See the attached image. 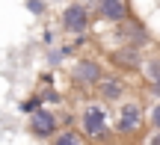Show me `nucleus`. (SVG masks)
<instances>
[{"label":"nucleus","instance_id":"9b49d317","mask_svg":"<svg viewBox=\"0 0 160 145\" xmlns=\"http://www.w3.org/2000/svg\"><path fill=\"white\" fill-rule=\"evenodd\" d=\"M48 145H86V139L80 136L77 128H59V133L53 136Z\"/></svg>","mask_w":160,"mask_h":145},{"label":"nucleus","instance_id":"f257e3e1","mask_svg":"<svg viewBox=\"0 0 160 145\" xmlns=\"http://www.w3.org/2000/svg\"><path fill=\"white\" fill-rule=\"evenodd\" d=\"M77 130L89 145H113V113L107 104H101L98 98H86L83 107L77 110Z\"/></svg>","mask_w":160,"mask_h":145},{"label":"nucleus","instance_id":"a211bd4d","mask_svg":"<svg viewBox=\"0 0 160 145\" xmlns=\"http://www.w3.org/2000/svg\"><path fill=\"white\" fill-rule=\"evenodd\" d=\"M42 41H45V47H57V41H59V33H57L53 27L42 30Z\"/></svg>","mask_w":160,"mask_h":145},{"label":"nucleus","instance_id":"6ab92c4d","mask_svg":"<svg viewBox=\"0 0 160 145\" xmlns=\"http://www.w3.org/2000/svg\"><path fill=\"white\" fill-rule=\"evenodd\" d=\"M39 83H42V89H51V86H57V74H53V71H45V74L39 77Z\"/></svg>","mask_w":160,"mask_h":145},{"label":"nucleus","instance_id":"f03ea898","mask_svg":"<svg viewBox=\"0 0 160 145\" xmlns=\"http://www.w3.org/2000/svg\"><path fill=\"white\" fill-rule=\"evenodd\" d=\"M148 128V107L139 95L125 98L113 107V133L116 139H139Z\"/></svg>","mask_w":160,"mask_h":145},{"label":"nucleus","instance_id":"412c9836","mask_svg":"<svg viewBox=\"0 0 160 145\" xmlns=\"http://www.w3.org/2000/svg\"><path fill=\"white\" fill-rule=\"evenodd\" d=\"M51 3H65V0H51Z\"/></svg>","mask_w":160,"mask_h":145},{"label":"nucleus","instance_id":"6e6552de","mask_svg":"<svg viewBox=\"0 0 160 145\" xmlns=\"http://www.w3.org/2000/svg\"><path fill=\"white\" fill-rule=\"evenodd\" d=\"M128 95H131V83H128V77L119 74V71H107L104 80L98 83V89H95V98L101 101V104H107V107L122 104Z\"/></svg>","mask_w":160,"mask_h":145},{"label":"nucleus","instance_id":"0eeeda50","mask_svg":"<svg viewBox=\"0 0 160 145\" xmlns=\"http://www.w3.org/2000/svg\"><path fill=\"white\" fill-rule=\"evenodd\" d=\"M104 59H107V65H110L113 71H119V74L128 77V74L142 71L145 51H137V47H128V45H113V47H107Z\"/></svg>","mask_w":160,"mask_h":145},{"label":"nucleus","instance_id":"423d86ee","mask_svg":"<svg viewBox=\"0 0 160 145\" xmlns=\"http://www.w3.org/2000/svg\"><path fill=\"white\" fill-rule=\"evenodd\" d=\"M92 9V21L107 24V27H119L122 21L133 15L131 0H86Z\"/></svg>","mask_w":160,"mask_h":145},{"label":"nucleus","instance_id":"39448f33","mask_svg":"<svg viewBox=\"0 0 160 145\" xmlns=\"http://www.w3.org/2000/svg\"><path fill=\"white\" fill-rule=\"evenodd\" d=\"M113 39H116V45H128V47H137V51L154 47V33L145 24V18H139V15H131L119 27H113Z\"/></svg>","mask_w":160,"mask_h":145},{"label":"nucleus","instance_id":"ddd939ff","mask_svg":"<svg viewBox=\"0 0 160 145\" xmlns=\"http://www.w3.org/2000/svg\"><path fill=\"white\" fill-rule=\"evenodd\" d=\"M45 62H48V68H62V65H65V53H62V47H48V51H45Z\"/></svg>","mask_w":160,"mask_h":145},{"label":"nucleus","instance_id":"20e7f679","mask_svg":"<svg viewBox=\"0 0 160 145\" xmlns=\"http://www.w3.org/2000/svg\"><path fill=\"white\" fill-rule=\"evenodd\" d=\"M92 30V9L86 0H71V3L62 6L59 12V36H68V39H77V36H89Z\"/></svg>","mask_w":160,"mask_h":145},{"label":"nucleus","instance_id":"dca6fc26","mask_svg":"<svg viewBox=\"0 0 160 145\" xmlns=\"http://www.w3.org/2000/svg\"><path fill=\"white\" fill-rule=\"evenodd\" d=\"M148 130H160V101L148 104Z\"/></svg>","mask_w":160,"mask_h":145},{"label":"nucleus","instance_id":"f8f14e48","mask_svg":"<svg viewBox=\"0 0 160 145\" xmlns=\"http://www.w3.org/2000/svg\"><path fill=\"white\" fill-rule=\"evenodd\" d=\"M42 98H39V92H33V95H27V98L18 104V113H24V116H33V113H39L42 110Z\"/></svg>","mask_w":160,"mask_h":145},{"label":"nucleus","instance_id":"9d476101","mask_svg":"<svg viewBox=\"0 0 160 145\" xmlns=\"http://www.w3.org/2000/svg\"><path fill=\"white\" fill-rule=\"evenodd\" d=\"M139 74H142V86L160 80V51L145 53V62H142V71H139Z\"/></svg>","mask_w":160,"mask_h":145},{"label":"nucleus","instance_id":"7ed1b4c3","mask_svg":"<svg viewBox=\"0 0 160 145\" xmlns=\"http://www.w3.org/2000/svg\"><path fill=\"white\" fill-rule=\"evenodd\" d=\"M104 74H107V68H104V62L95 56V53H80V56L71 59V65H68V80H71V86L80 89V92H86V95H95V89H98V83L104 80Z\"/></svg>","mask_w":160,"mask_h":145},{"label":"nucleus","instance_id":"2eb2a0df","mask_svg":"<svg viewBox=\"0 0 160 145\" xmlns=\"http://www.w3.org/2000/svg\"><path fill=\"white\" fill-rule=\"evenodd\" d=\"M24 9L36 18H45L48 15V0H24Z\"/></svg>","mask_w":160,"mask_h":145},{"label":"nucleus","instance_id":"f3484780","mask_svg":"<svg viewBox=\"0 0 160 145\" xmlns=\"http://www.w3.org/2000/svg\"><path fill=\"white\" fill-rule=\"evenodd\" d=\"M59 113V128H77V113L74 110H57Z\"/></svg>","mask_w":160,"mask_h":145},{"label":"nucleus","instance_id":"1a4fd4ad","mask_svg":"<svg viewBox=\"0 0 160 145\" xmlns=\"http://www.w3.org/2000/svg\"><path fill=\"white\" fill-rule=\"evenodd\" d=\"M27 133L33 136V139H39V142H51L53 136L59 133V113L42 107L39 113L27 116Z\"/></svg>","mask_w":160,"mask_h":145},{"label":"nucleus","instance_id":"aec40b11","mask_svg":"<svg viewBox=\"0 0 160 145\" xmlns=\"http://www.w3.org/2000/svg\"><path fill=\"white\" fill-rule=\"evenodd\" d=\"M145 145H160V130H151V133H148V142H145Z\"/></svg>","mask_w":160,"mask_h":145},{"label":"nucleus","instance_id":"4468645a","mask_svg":"<svg viewBox=\"0 0 160 145\" xmlns=\"http://www.w3.org/2000/svg\"><path fill=\"white\" fill-rule=\"evenodd\" d=\"M39 98H42V104H57V110H62V104H65L62 92H57V86H51V89H39Z\"/></svg>","mask_w":160,"mask_h":145}]
</instances>
